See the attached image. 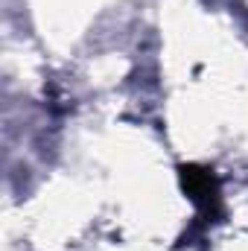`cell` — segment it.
I'll return each mask as SVG.
<instances>
[{"instance_id": "1", "label": "cell", "mask_w": 248, "mask_h": 251, "mask_svg": "<svg viewBox=\"0 0 248 251\" xmlns=\"http://www.w3.org/2000/svg\"><path fill=\"white\" fill-rule=\"evenodd\" d=\"M178 184L187 193V199L196 204L204 222H213L222 216V190H219V178L213 176V170L198 167V164H181Z\"/></svg>"}]
</instances>
